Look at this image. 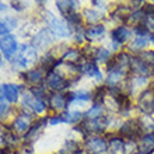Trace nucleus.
Instances as JSON below:
<instances>
[{
	"mask_svg": "<svg viewBox=\"0 0 154 154\" xmlns=\"http://www.w3.org/2000/svg\"><path fill=\"white\" fill-rule=\"evenodd\" d=\"M118 133L126 140H137L143 134L139 118H128L118 128Z\"/></svg>",
	"mask_w": 154,
	"mask_h": 154,
	"instance_id": "f257e3e1",
	"label": "nucleus"
},
{
	"mask_svg": "<svg viewBox=\"0 0 154 154\" xmlns=\"http://www.w3.org/2000/svg\"><path fill=\"white\" fill-rule=\"evenodd\" d=\"M38 59V53L35 46L32 45H21L18 48V52L16 53V57H13V65L17 67H27V66L35 63Z\"/></svg>",
	"mask_w": 154,
	"mask_h": 154,
	"instance_id": "f03ea898",
	"label": "nucleus"
},
{
	"mask_svg": "<svg viewBox=\"0 0 154 154\" xmlns=\"http://www.w3.org/2000/svg\"><path fill=\"white\" fill-rule=\"evenodd\" d=\"M44 17H45V21L48 23L49 29L56 37L67 38L72 35V27L66 21L60 20V18H56L51 11H44Z\"/></svg>",
	"mask_w": 154,
	"mask_h": 154,
	"instance_id": "7ed1b4c3",
	"label": "nucleus"
},
{
	"mask_svg": "<svg viewBox=\"0 0 154 154\" xmlns=\"http://www.w3.org/2000/svg\"><path fill=\"white\" fill-rule=\"evenodd\" d=\"M129 73L132 76H143V77H154V66L144 60L142 56L139 55H132L129 66Z\"/></svg>",
	"mask_w": 154,
	"mask_h": 154,
	"instance_id": "20e7f679",
	"label": "nucleus"
},
{
	"mask_svg": "<svg viewBox=\"0 0 154 154\" xmlns=\"http://www.w3.org/2000/svg\"><path fill=\"white\" fill-rule=\"evenodd\" d=\"M84 150L88 154H106L108 149V140L102 134H91L84 139Z\"/></svg>",
	"mask_w": 154,
	"mask_h": 154,
	"instance_id": "39448f33",
	"label": "nucleus"
},
{
	"mask_svg": "<svg viewBox=\"0 0 154 154\" xmlns=\"http://www.w3.org/2000/svg\"><path fill=\"white\" fill-rule=\"evenodd\" d=\"M154 101V87H147L137 95L136 101V108H137L142 115H151V108H153Z\"/></svg>",
	"mask_w": 154,
	"mask_h": 154,
	"instance_id": "423d86ee",
	"label": "nucleus"
},
{
	"mask_svg": "<svg viewBox=\"0 0 154 154\" xmlns=\"http://www.w3.org/2000/svg\"><path fill=\"white\" fill-rule=\"evenodd\" d=\"M132 55L128 52H116L112 55L108 63H106V70H123L129 73V66Z\"/></svg>",
	"mask_w": 154,
	"mask_h": 154,
	"instance_id": "0eeeda50",
	"label": "nucleus"
},
{
	"mask_svg": "<svg viewBox=\"0 0 154 154\" xmlns=\"http://www.w3.org/2000/svg\"><path fill=\"white\" fill-rule=\"evenodd\" d=\"M79 70H80V74L93 77V79H95V80H98V81L102 80L100 67H98L97 62L93 60V59H84V57H83V60L79 63Z\"/></svg>",
	"mask_w": 154,
	"mask_h": 154,
	"instance_id": "6e6552de",
	"label": "nucleus"
},
{
	"mask_svg": "<svg viewBox=\"0 0 154 154\" xmlns=\"http://www.w3.org/2000/svg\"><path fill=\"white\" fill-rule=\"evenodd\" d=\"M0 51L7 59H13L18 51V44L14 35H6L0 39Z\"/></svg>",
	"mask_w": 154,
	"mask_h": 154,
	"instance_id": "1a4fd4ad",
	"label": "nucleus"
},
{
	"mask_svg": "<svg viewBox=\"0 0 154 154\" xmlns=\"http://www.w3.org/2000/svg\"><path fill=\"white\" fill-rule=\"evenodd\" d=\"M105 25L104 24H94V25H88L87 28H84V38L87 42L94 44L101 41L102 38L105 37Z\"/></svg>",
	"mask_w": 154,
	"mask_h": 154,
	"instance_id": "9d476101",
	"label": "nucleus"
},
{
	"mask_svg": "<svg viewBox=\"0 0 154 154\" xmlns=\"http://www.w3.org/2000/svg\"><path fill=\"white\" fill-rule=\"evenodd\" d=\"M106 140H108V149L109 153L116 154H125V146H126V139H123L119 133H106Z\"/></svg>",
	"mask_w": 154,
	"mask_h": 154,
	"instance_id": "9b49d317",
	"label": "nucleus"
},
{
	"mask_svg": "<svg viewBox=\"0 0 154 154\" xmlns=\"http://www.w3.org/2000/svg\"><path fill=\"white\" fill-rule=\"evenodd\" d=\"M45 81H46V85H48L49 88H52L55 93H59L62 90L70 87L69 81L65 80V79H63L60 74H57L56 72H51V73L46 74Z\"/></svg>",
	"mask_w": 154,
	"mask_h": 154,
	"instance_id": "f8f14e48",
	"label": "nucleus"
},
{
	"mask_svg": "<svg viewBox=\"0 0 154 154\" xmlns=\"http://www.w3.org/2000/svg\"><path fill=\"white\" fill-rule=\"evenodd\" d=\"M132 32H133V29H130L129 27H126V25H119V27H116L115 29L111 31L112 42H116L118 45L126 44L128 41H130Z\"/></svg>",
	"mask_w": 154,
	"mask_h": 154,
	"instance_id": "ddd939ff",
	"label": "nucleus"
},
{
	"mask_svg": "<svg viewBox=\"0 0 154 154\" xmlns=\"http://www.w3.org/2000/svg\"><path fill=\"white\" fill-rule=\"evenodd\" d=\"M69 104L70 102L67 98V94L52 93L49 95V105L53 111H66Z\"/></svg>",
	"mask_w": 154,
	"mask_h": 154,
	"instance_id": "4468645a",
	"label": "nucleus"
},
{
	"mask_svg": "<svg viewBox=\"0 0 154 154\" xmlns=\"http://www.w3.org/2000/svg\"><path fill=\"white\" fill-rule=\"evenodd\" d=\"M53 39V34L49 28H44L41 29L39 32L32 38V46H37V48H46L52 44Z\"/></svg>",
	"mask_w": 154,
	"mask_h": 154,
	"instance_id": "2eb2a0df",
	"label": "nucleus"
},
{
	"mask_svg": "<svg viewBox=\"0 0 154 154\" xmlns=\"http://www.w3.org/2000/svg\"><path fill=\"white\" fill-rule=\"evenodd\" d=\"M137 147H139V151L153 154L154 153V132L143 133L137 139Z\"/></svg>",
	"mask_w": 154,
	"mask_h": 154,
	"instance_id": "dca6fc26",
	"label": "nucleus"
},
{
	"mask_svg": "<svg viewBox=\"0 0 154 154\" xmlns=\"http://www.w3.org/2000/svg\"><path fill=\"white\" fill-rule=\"evenodd\" d=\"M150 37H136L134 39H132L129 44H128L129 52L134 53V55H140V53L147 48V45L150 44Z\"/></svg>",
	"mask_w": 154,
	"mask_h": 154,
	"instance_id": "f3484780",
	"label": "nucleus"
},
{
	"mask_svg": "<svg viewBox=\"0 0 154 154\" xmlns=\"http://www.w3.org/2000/svg\"><path fill=\"white\" fill-rule=\"evenodd\" d=\"M29 116H18L14 119V122H13L11 125V129H13V133L14 134H18V136H21V134H27V132H28L29 129Z\"/></svg>",
	"mask_w": 154,
	"mask_h": 154,
	"instance_id": "a211bd4d",
	"label": "nucleus"
},
{
	"mask_svg": "<svg viewBox=\"0 0 154 154\" xmlns=\"http://www.w3.org/2000/svg\"><path fill=\"white\" fill-rule=\"evenodd\" d=\"M45 123H46V119H42V121L35 122V123L29 128V130L27 132V134H25V140H27V143H32L34 140H37L38 136L42 133V129H44Z\"/></svg>",
	"mask_w": 154,
	"mask_h": 154,
	"instance_id": "6ab92c4d",
	"label": "nucleus"
},
{
	"mask_svg": "<svg viewBox=\"0 0 154 154\" xmlns=\"http://www.w3.org/2000/svg\"><path fill=\"white\" fill-rule=\"evenodd\" d=\"M56 6L65 18H67L69 16L76 13V3H74L73 0H57Z\"/></svg>",
	"mask_w": 154,
	"mask_h": 154,
	"instance_id": "aec40b11",
	"label": "nucleus"
},
{
	"mask_svg": "<svg viewBox=\"0 0 154 154\" xmlns=\"http://www.w3.org/2000/svg\"><path fill=\"white\" fill-rule=\"evenodd\" d=\"M59 154H83V149L77 140H66Z\"/></svg>",
	"mask_w": 154,
	"mask_h": 154,
	"instance_id": "412c9836",
	"label": "nucleus"
},
{
	"mask_svg": "<svg viewBox=\"0 0 154 154\" xmlns=\"http://www.w3.org/2000/svg\"><path fill=\"white\" fill-rule=\"evenodd\" d=\"M60 60L62 62H66V63L79 65V63L83 60V53H81L79 49H67V51L65 52V55L62 56Z\"/></svg>",
	"mask_w": 154,
	"mask_h": 154,
	"instance_id": "4be33fe9",
	"label": "nucleus"
},
{
	"mask_svg": "<svg viewBox=\"0 0 154 154\" xmlns=\"http://www.w3.org/2000/svg\"><path fill=\"white\" fill-rule=\"evenodd\" d=\"M24 79L29 84H39L44 79H46V77H45V70L42 69V67H41V69L29 70L28 73H25Z\"/></svg>",
	"mask_w": 154,
	"mask_h": 154,
	"instance_id": "5701e85b",
	"label": "nucleus"
},
{
	"mask_svg": "<svg viewBox=\"0 0 154 154\" xmlns=\"http://www.w3.org/2000/svg\"><path fill=\"white\" fill-rule=\"evenodd\" d=\"M104 115H105V108L102 106V104H93V106L84 112V119H98Z\"/></svg>",
	"mask_w": 154,
	"mask_h": 154,
	"instance_id": "b1692460",
	"label": "nucleus"
},
{
	"mask_svg": "<svg viewBox=\"0 0 154 154\" xmlns=\"http://www.w3.org/2000/svg\"><path fill=\"white\" fill-rule=\"evenodd\" d=\"M83 16H84V20L90 25H94V24H100V18L102 17V14L97 8H85L83 11Z\"/></svg>",
	"mask_w": 154,
	"mask_h": 154,
	"instance_id": "393cba45",
	"label": "nucleus"
},
{
	"mask_svg": "<svg viewBox=\"0 0 154 154\" xmlns=\"http://www.w3.org/2000/svg\"><path fill=\"white\" fill-rule=\"evenodd\" d=\"M3 94H4V98L8 102H16L18 100V87L16 84H4Z\"/></svg>",
	"mask_w": 154,
	"mask_h": 154,
	"instance_id": "a878e982",
	"label": "nucleus"
},
{
	"mask_svg": "<svg viewBox=\"0 0 154 154\" xmlns=\"http://www.w3.org/2000/svg\"><path fill=\"white\" fill-rule=\"evenodd\" d=\"M140 126H142L143 133H151L154 132V116L153 115H142L139 118Z\"/></svg>",
	"mask_w": 154,
	"mask_h": 154,
	"instance_id": "bb28decb",
	"label": "nucleus"
},
{
	"mask_svg": "<svg viewBox=\"0 0 154 154\" xmlns=\"http://www.w3.org/2000/svg\"><path fill=\"white\" fill-rule=\"evenodd\" d=\"M112 55H111L109 49L106 48H97V52H95V56H94V60L97 63H108Z\"/></svg>",
	"mask_w": 154,
	"mask_h": 154,
	"instance_id": "cd10ccee",
	"label": "nucleus"
},
{
	"mask_svg": "<svg viewBox=\"0 0 154 154\" xmlns=\"http://www.w3.org/2000/svg\"><path fill=\"white\" fill-rule=\"evenodd\" d=\"M146 4V0H129V7L132 8V11H140L144 8Z\"/></svg>",
	"mask_w": 154,
	"mask_h": 154,
	"instance_id": "c85d7f7f",
	"label": "nucleus"
},
{
	"mask_svg": "<svg viewBox=\"0 0 154 154\" xmlns=\"http://www.w3.org/2000/svg\"><path fill=\"white\" fill-rule=\"evenodd\" d=\"M6 101H7V100L4 98V95H3V97L0 95V116H3V115L7 112V109H8L7 102H6Z\"/></svg>",
	"mask_w": 154,
	"mask_h": 154,
	"instance_id": "c756f323",
	"label": "nucleus"
},
{
	"mask_svg": "<svg viewBox=\"0 0 154 154\" xmlns=\"http://www.w3.org/2000/svg\"><path fill=\"white\" fill-rule=\"evenodd\" d=\"M10 32V28L8 25L6 24V21H0V37H6Z\"/></svg>",
	"mask_w": 154,
	"mask_h": 154,
	"instance_id": "7c9ffc66",
	"label": "nucleus"
},
{
	"mask_svg": "<svg viewBox=\"0 0 154 154\" xmlns=\"http://www.w3.org/2000/svg\"><path fill=\"white\" fill-rule=\"evenodd\" d=\"M49 122L52 123V125H57V123H63V122H66L65 116L63 115H60V116H53L49 119Z\"/></svg>",
	"mask_w": 154,
	"mask_h": 154,
	"instance_id": "2f4dec72",
	"label": "nucleus"
},
{
	"mask_svg": "<svg viewBox=\"0 0 154 154\" xmlns=\"http://www.w3.org/2000/svg\"><path fill=\"white\" fill-rule=\"evenodd\" d=\"M6 24L8 25V28L10 29H13V28H16V25H17V21L13 18V17H8V18H6Z\"/></svg>",
	"mask_w": 154,
	"mask_h": 154,
	"instance_id": "473e14b6",
	"label": "nucleus"
},
{
	"mask_svg": "<svg viewBox=\"0 0 154 154\" xmlns=\"http://www.w3.org/2000/svg\"><path fill=\"white\" fill-rule=\"evenodd\" d=\"M6 8H7V6H6V4H3L2 2H0V11H3V10H6Z\"/></svg>",
	"mask_w": 154,
	"mask_h": 154,
	"instance_id": "72a5a7b5",
	"label": "nucleus"
},
{
	"mask_svg": "<svg viewBox=\"0 0 154 154\" xmlns=\"http://www.w3.org/2000/svg\"><path fill=\"white\" fill-rule=\"evenodd\" d=\"M0 154H10L7 149H0Z\"/></svg>",
	"mask_w": 154,
	"mask_h": 154,
	"instance_id": "f704fd0d",
	"label": "nucleus"
},
{
	"mask_svg": "<svg viewBox=\"0 0 154 154\" xmlns=\"http://www.w3.org/2000/svg\"><path fill=\"white\" fill-rule=\"evenodd\" d=\"M151 115L154 116V101H153V108H151Z\"/></svg>",
	"mask_w": 154,
	"mask_h": 154,
	"instance_id": "c9c22d12",
	"label": "nucleus"
},
{
	"mask_svg": "<svg viewBox=\"0 0 154 154\" xmlns=\"http://www.w3.org/2000/svg\"><path fill=\"white\" fill-rule=\"evenodd\" d=\"M102 0H93V3H101Z\"/></svg>",
	"mask_w": 154,
	"mask_h": 154,
	"instance_id": "e433bc0d",
	"label": "nucleus"
},
{
	"mask_svg": "<svg viewBox=\"0 0 154 154\" xmlns=\"http://www.w3.org/2000/svg\"><path fill=\"white\" fill-rule=\"evenodd\" d=\"M0 65H2V56H0Z\"/></svg>",
	"mask_w": 154,
	"mask_h": 154,
	"instance_id": "4c0bfd02",
	"label": "nucleus"
},
{
	"mask_svg": "<svg viewBox=\"0 0 154 154\" xmlns=\"http://www.w3.org/2000/svg\"><path fill=\"white\" fill-rule=\"evenodd\" d=\"M151 4H154V0H151Z\"/></svg>",
	"mask_w": 154,
	"mask_h": 154,
	"instance_id": "58836bf2",
	"label": "nucleus"
}]
</instances>
